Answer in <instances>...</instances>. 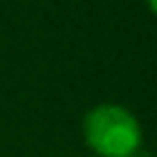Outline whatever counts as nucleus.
<instances>
[{"label":"nucleus","mask_w":157,"mask_h":157,"mask_svg":"<svg viewBox=\"0 0 157 157\" xmlns=\"http://www.w3.org/2000/svg\"><path fill=\"white\" fill-rule=\"evenodd\" d=\"M83 140L98 157H135L142 145V128L128 108L103 103L83 118Z\"/></svg>","instance_id":"1"},{"label":"nucleus","mask_w":157,"mask_h":157,"mask_svg":"<svg viewBox=\"0 0 157 157\" xmlns=\"http://www.w3.org/2000/svg\"><path fill=\"white\" fill-rule=\"evenodd\" d=\"M147 7L152 10V15H157V0H147Z\"/></svg>","instance_id":"2"}]
</instances>
